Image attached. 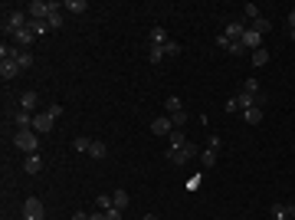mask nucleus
<instances>
[{"mask_svg":"<svg viewBox=\"0 0 295 220\" xmlns=\"http://www.w3.org/2000/svg\"><path fill=\"white\" fill-rule=\"evenodd\" d=\"M43 217H46L43 201H39V197H26L23 201V220H43Z\"/></svg>","mask_w":295,"mask_h":220,"instance_id":"39448f33","label":"nucleus"},{"mask_svg":"<svg viewBox=\"0 0 295 220\" xmlns=\"http://www.w3.org/2000/svg\"><path fill=\"white\" fill-rule=\"evenodd\" d=\"M105 155H109V145H105V142H95V138H92V148H89V158H95V161H102Z\"/></svg>","mask_w":295,"mask_h":220,"instance_id":"6ab92c4d","label":"nucleus"},{"mask_svg":"<svg viewBox=\"0 0 295 220\" xmlns=\"http://www.w3.org/2000/svg\"><path fill=\"white\" fill-rule=\"evenodd\" d=\"M164 109H167V115H177V112H184V105H180L177 95H167V99H164Z\"/></svg>","mask_w":295,"mask_h":220,"instance_id":"aec40b11","label":"nucleus"},{"mask_svg":"<svg viewBox=\"0 0 295 220\" xmlns=\"http://www.w3.org/2000/svg\"><path fill=\"white\" fill-rule=\"evenodd\" d=\"M226 53H230V56H246V46L236 39V43H230V46H226Z\"/></svg>","mask_w":295,"mask_h":220,"instance_id":"2f4dec72","label":"nucleus"},{"mask_svg":"<svg viewBox=\"0 0 295 220\" xmlns=\"http://www.w3.org/2000/svg\"><path fill=\"white\" fill-rule=\"evenodd\" d=\"M72 220H89V214L86 211H76V214H72Z\"/></svg>","mask_w":295,"mask_h":220,"instance_id":"a19ab883","label":"nucleus"},{"mask_svg":"<svg viewBox=\"0 0 295 220\" xmlns=\"http://www.w3.org/2000/svg\"><path fill=\"white\" fill-rule=\"evenodd\" d=\"M148 59L151 63H164V46H151L148 49Z\"/></svg>","mask_w":295,"mask_h":220,"instance_id":"c85d7f7f","label":"nucleus"},{"mask_svg":"<svg viewBox=\"0 0 295 220\" xmlns=\"http://www.w3.org/2000/svg\"><path fill=\"white\" fill-rule=\"evenodd\" d=\"M46 23H49V30H59V26H62V3H56V10L49 13Z\"/></svg>","mask_w":295,"mask_h":220,"instance_id":"412c9836","label":"nucleus"},{"mask_svg":"<svg viewBox=\"0 0 295 220\" xmlns=\"http://www.w3.org/2000/svg\"><path fill=\"white\" fill-rule=\"evenodd\" d=\"M253 30H256L259 36H263V33H269V30H272V23L266 20V16H259V20H253Z\"/></svg>","mask_w":295,"mask_h":220,"instance_id":"a878e982","label":"nucleus"},{"mask_svg":"<svg viewBox=\"0 0 295 220\" xmlns=\"http://www.w3.org/2000/svg\"><path fill=\"white\" fill-rule=\"evenodd\" d=\"M53 10H56V3H49V0H33L26 7V13H30V20H49Z\"/></svg>","mask_w":295,"mask_h":220,"instance_id":"423d86ee","label":"nucleus"},{"mask_svg":"<svg viewBox=\"0 0 295 220\" xmlns=\"http://www.w3.org/2000/svg\"><path fill=\"white\" fill-rule=\"evenodd\" d=\"M13 43H16L20 49H26V46H33V43H36V33H33L30 26H23V30H20V33L13 36Z\"/></svg>","mask_w":295,"mask_h":220,"instance_id":"9b49d317","label":"nucleus"},{"mask_svg":"<svg viewBox=\"0 0 295 220\" xmlns=\"http://www.w3.org/2000/svg\"><path fill=\"white\" fill-rule=\"evenodd\" d=\"M23 26H30V13L26 10H13V13L3 16V36H16Z\"/></svg>","mask_w":295,"mask_h":220,"instance_id":"7ed1b4c3","label":"nucleus"},{"mask_svg":"<svg viewBox=\"0 0 295 220\" xmlns=\"http://www.w3.org/2000/svg\"><path fill=\"white\" fill-rule=\"evenodd\" d=\"M10 115H13V125H16V132H20V128H33V115H36V112L16 109V112H10Z\"/></svg>","mask_w":295,"mask_h":220,"instance_id":"1a4fd4ad","label":"nucleus"},{"mask_svg":"<svg viewBox=\"0 0 295 220\" xmlns=\"http://www.w3.org/2000/svg\"><path fill=\"white\" fill-rule=\"evenodd\" d=\"M187 118H190V115H187V112H177V115H171L174 128H184V125H187Z\"/></svg>","mask_w":295,"mask_h":220,"instance_id":"72a5a7b5","label":"nucleus"},{"mask_svg":"<svg viewBox=\"0 0 295 220\" xmlns=\"http://www.w3.org/2000/svg\"><path fill=\"white\" fill-rule=\"evenodd\" d=\"M148 39H151V46H164L167 43V33H164V26H151V33H148Z\"/></svg>","mask_w":295,"mask_h":220,"instance_id":"2eb2a0df","label":"nucleus"},{"mask_svg":"<svg viewBox=\"0 0 295 220\" xmlns=\"http://www.w3.org/2000/svg\"><path fill=\"white\" fill-rule=\"evenodd\" d=\"M62 10H72V13H86L89 3H86V0H66V3H62Z\"/></svg>","mask_w":295,"mask_h":220,"instance_id":"4be33fe9","label":"nucleus"},{"mask_svg":"<svg viewBox=\"0 0 295 220\" xmlns=\"http://www.w3.org/2000/svg\"><path fill=\"white\" fill-rule=\"evenodd\" d=\"M151 132H154L157 138H167V135L174 132V122H171V115H157L154 122H151Z\"/></svg>","mask_w":295,"mask_h":220,"instance_id":"0eeeda50","label":"nucleus"},{"mask_svg":"<svg viewBox=\"0 0 295 220\" xmlns=\"http://www.w3.org/2000/svg\"><path fill=\"white\" fill-rule=\"evenodd\" d=\"M200 161H203V168H213V165H217V151H200Z\"/></svg>","mask_w":295,"mask_h":220,"instance_id":"bb28decb","label":"nucleus"},{"mask_svg":"<svg viewBox=\"0 0 295 220\" xmlns=\"http://www.w3.org/2000/svg\"><path fill=\"white\" fill-rule=\"evenodd\" d=\"M59 115H62V105H49L46 112H36V115H33V132H36V135L53 132V122Z\"/></svg>","mask_w":295,"mask_h":220,"instance_id":"f257e3e1","label":"nucleus"},{"mask_svg":"<svg viewBox=\"0 0 295 220\" xmlns=\"http://www.w3.org/2000/svg\"><path fill=\"white\" fill-rule=\"evenodd\" d=\"M30 30L36 33V36H43V33L49 30V23H46V20H30Z\"/></svg>","mask_w":295,"mask_h":220,"instance_id":"c756f323","label":"nucleus"},{"mask_svg":"<svg viewBox=\"0 0 295 220\" xmlns=\"http://www.w3.org/2000/svg\"><path fill=\"white\" fill-rule=\"evenodd\" d=\"M200 181H203V174H194V178L187 181V191H197V188H200Z\"/></svg>","mask_w":295,"mask_h":220,"instance_id":"4c0bfd02","label":"nucleus"},{"mask_svg":"<svg viewBox=\"0 0 295 220\" xmlns=\"http://www.w3.org/2000/svg\"><path fill=\"white\" fill-rule=\"evenodd\" d=\"M13 145L23 155H39V135L33 132V128H20V132L13 135Z\"/></svg>","mask_w":295,"mask_h":220,"instance_id":"f03ea898","label":"nucleus"},{"mask_svg":"<svg viewBox=\"0 0 295 220\" xmlns=\"http://www.w3.org/2000/svg\"><path fill=\"white\" fill-rule=\"evenodd\" d=\"M207 148H210V151H217V155H220V148H223V142H220L217 135H210V138H207Z\"/></svg>","mask_w":295,"mask_h":220,"instance_id":"f704fd0d","label":"nucleus"},{"mask_svg":"<svg viewBox=\"0 0 295 220\" xmlns=\"http://www.w3.org/2000/svg\"><path fill=\"white\" fill-rule=\"evenodd\" d=\"M243 33H246V26H243V20H230L223 30V36L230 39V43H236V39H243Z\"/></svg>","mask_w":295,"mask_h":220,"instance_id":"9d476101","label":"nucleus"},{"mask_svg":"<svg viewBox=\"0 0 295 220\" xmlns=\"http://www.w3.org/2000/svg\"><path fill=\"white\" fill-rule=\"evenodd\" d=\"M289 30H295V10L289 13Z\"/></svg>","mask_w":295,"mask_h":220,"instance_id":"37998d69","label":"nucleus"},{"mask_svg":"<svg viewBox=\"0 0 295 220\" xmlns=\"http://www.w3.org/2000/svg\"><path fill=\"white\" fill-rule=\"evenodd\" d=\"M243 13H246L249 20H259V7H256V3H246V7H243Z\"/></svg>","mask_w":295,"mask_h":220,"instance_id":"c9c22d12","label":"nucleus"},{"mask_svg":"<svg viewBox=\"0 0 295 220\" xmlns=\"http://www.w3.org/2000/svg\"><path fill=\"white\" fill-rule=\"evenodd\" d=\"M105 217H109V220H122V211H115V207H112V211H105Z\"/></svg>","mask_w":295,"mask_h":220,"instance_id":"ea45409f","label":"nucleus"},{"mask_svg":"<svg viewBox=\"0 0 295 220\" xmlns=\"http://www.w3.org/2000/svg\"><path fill=\"white\" fill-rule=\"evenodd\" d=\"M141 220H157V214H145V217H141Z\"/></svg>","mask_w":295,"mask_h":220,"instance_id":"a18cd8bd","label":"nucleus"},{"mask_svg":"<svg viewBox=\"0 0 295 220\" xmlns=\"http://www.w3.org/2000/svg\"><path fill=\"white\" fill-rule=\"evenodd\" d=\"M89 220H109V217H105L102 211H95V214H89Z\"/></svg>","mask_w":295,"mask_h":220,"instance_id":"79ce46f5","label":"nucleus"},{"mask_svg":"<svg viewBox=\"0 0 295 220\" xmlns=\"http://www.w3.org/2000/svg\"><path fill=\"white\" fill-rule=\"evenodd\" d=\"M20 72H23V69H20L16 63H0V79H3V82H10V79H16Z\"/></svg>","mask_w":295,"mask_h":220,"instance_id":"4468645a","label":"nucleus"},{"mask_svg":"<svg viewBox=\"0 0 295 220\" xmlns=\"http://www.w3.org/2000/svg\"><path fill=\"white\" fill-rule=\"evenodd\" d=\"M272 220H289V204H272Z\"/></svg>","mask_w":295,"mask_h":220,"instance_id":"b1692460","label":"nucleus"},{"mask_svg":"<svg viewBox=\"0 0 295 220\" xmlns=\"http://www.w3.org/2000/svg\"><path fill=\"white\" fill-rule=\"evenodd\" d=\"M197 155H200V151H197L194 142H187L184 148H167V161H171V165H187V161H194Z\"/></svg>","mask_w":295,"mask_h":220,"instance_id":"20e7f679","label":"nucleus"},{"mask_svg":"<svg viewBox=\"0 0 295 220\" xmlns=\"http://www.w3.org/2000/svg\"><path fill=\"white\" fill-rule=\"evenodd\" d=\"M243 122H246V125H259V122H263V109H259V105L246 109L243 112Z\"/></svg>","mask_w":295,"mask_h":220,"instance_id":"f3484780","label":"nucleus"},{"mask_svg":"<svg viewBox=\"0 0 295 220\" xmlns=\"http://www.w3.org/2000/svg\"><path fill=\"white\" fill-rule=\"evenodd\" d=\"M99 211H102V214L112 211V197H109V194H99Z\"/></svg>","mask_w":295,"mask_h":220,"instance_id":"e433bc0d","label":"nucleus"},{"mask_svg":"<svg viewBox=\"0 0 295 220\" xmlns=\"http://www.w3.org/2000/svg\"><path fill=\"white\" fill-rule=\"evenodd\" d=\"M36 105H39V95H36V92H23V95H20V109L33 112Z\"/></svg>","mask_w":295,"mask_h":220,"instance_id":"a211bd4d","label":"nucleus"},{"mask_svg":"<svg viewBox=\"0 0 295 220\" xmlns=\"http://www.w3.org/2000/svg\"><path fill=\"white\" fill-rule=\"evenodd\" d=\"M164 56H180V43L177 39H167V43H164Z\"/></svg>","mask_w":295,"mask_h":220,"instance_id":"cd10ccee","label":"nucleus"},{"mask_svg":"<svg viewBox=\"0 0 295 220\" xmlns=\"http://www.w3.org/2000/svg\"><path fill=\"white\" fill-rule=\"evenodd\" d=\"M226 112H240V102H236V99H226Z\"/></svg>","mask_w":295,"mask_h":220,"instance_id":"58836bf2","label":"nucleus"},{"mask_svg":"<svg viewBox=\"0 0 295 220\" xmlns=\"http://www.w3.org/2000/svg\"><path fill=\"white\" fill-rule=\"evenodd\" d=\"M243 92L246 95H259V79H253V76L243 79Z\"/></svg>","mask_w":295,"mask_h":220,"instance_id":"393cba45","label":"nucleus"},{"mask_svg":"<svg viewBox=\"0 0 295 220\" xmlns=\"http://www.w3.org/2000/svg\"><path fill=\"white\" fill-rule=\"evenodd\" d=\"M187 145V135H184V128H174L171 135H167V148H184Z\"/></svg>","mask_w":295,"mask_h":220,"instance_id":"dca6fc26","label":"nucleus"},{"mask_svg":"<svg viewBox=\"0 0 295 220\" xmlns=\"http://www.w3.org/2000/svg\"><path fill=\"white\" fill-rule=\"evenodd\" d=\"M266 63H269V49L263 46V49H256V53H253V66H256V69H263Z\"/></svg>","mask_w":295,"mask_h":220,"instance_id":"5701e85b","label":"nucleus"},{"mask_svg":"<svg viewBox=\"0 0 295 220\" xmlns=\"http://www.w3.org/2000/svg\"><path fill=\"white\" fill-rule=\"evenodd\" d=\"M23 171L26 174H39L43 171V155H26L23 158Z\"/></svg>","mask_w":295,"mask_h":220,"instance_id":"f8f14e48","label":"nucleus"},{"mask_svg":"<svg viewBox=\"0 0 295 220\" xmlns=\"http://www.w3.org/2000/svg\"><path fill=\"white\" fill-rule=\"evenodd\" d=\"M16 66H20V69H33V56L23 49V53H20V59H16Z\"/></svg>","mask_w":295,"mask_h":220,"instance_id":"7c9ffc66","label":"nucleus"},{"mask_svg":"<svg viewBox=\"0 0 295 220\" xmlns=\"http://www.w3.org/2000/svg\"><path fill=\"white\" fill-rule=\"evenodd\" d=\"M292 39H295V30H292Z\"/></svg>","mask_w":295,"mask_h":220,"instance_id":"49530a36","label":"nucleus"},{"mask_svg":"<svg viewBox=\"0 0 295 220\" xmlns=\"http://www.w3.org/2000/svg\"><path fill=\"white\" fill-rule=\"evenodd\" d=\"M72 148H76V151H86V155H89V148H92V138H76V142H72Z\"/></svg>","mask_w":295,"mask_h":220,"instance_id":"473e14b6","label":"nucleus"},{"mask_svg":"<svg viewBox=\"0 0 295 220\" xmlns=\"http://www.w3.org/2000/svg\"><path fill=\"white\" fill-rule=\"evenodd\" d=\"M240 43L246 46V53H249V49H253V53H256V49H263V36H259V33L253 30V26H246V33H243Z\"/></svg>","mask_w":295,"mask_h":220,"instance_id":"6e6552de","label":"nucleus"},{"mask_svg":"<svg viewBox=\"0 0 295 220\" xmlns=\"http://www.w3.org/2000/svg\"><path fill=\"white\" fill-rule=\"evenodd\" d=\"M132 204V197H128V191H112V207L115 211H122L125 214V207Z\"/></svg>","mask_w":295,"mask_h":220,"instance_id":"ddd939ff","label":"nucleus"},{"mask_svg":"<svg viewBox=\"0 0 295 220\" xmlns=\"http://www.w3.org/2000/svg\"><path fill=\"white\" fill-rule=\"evenodd\" d=\"M289 220H295V204H289Z\"/></svg>","mask_w":295,"mask_h":220,"instance_id":"c03bdc74","label":"nucleus"}]
</instances>
